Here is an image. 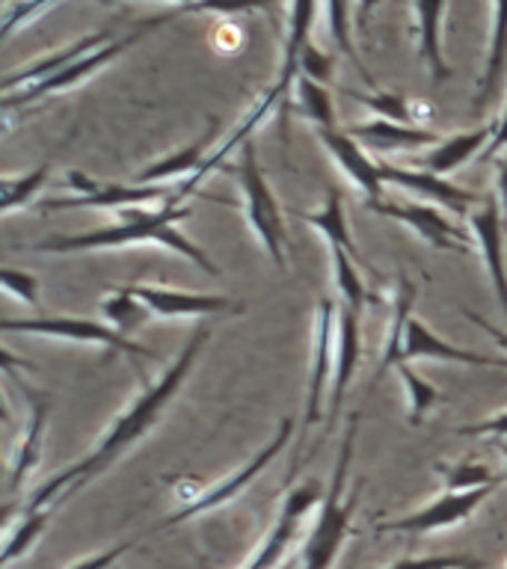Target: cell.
I'll return each mask as SVG.
<instances>
[{
  "label": "cell",
  "mask_w": 507,
  "mask_h": 569,
  "mask_svg": "<svg viewBox=\"0 0 507 569\" xmlns=\"http://www.w3.org/2000/svg\"><path fill=\"white\" fill-rule=\"evenodd\" d=\"M208 338H211V327H208V323H199V327L193 329V336L187 338L185 347H181V353L176 356V362L169 365L160 380L149 382V386L133 398L131 407L125 409L122 416L110 425V430H107L105 439L98 442V448H92L83 460H78L74 466H69V469L57 471L51 480H44L42 487L30 496L27 510H44V507L51 505V501H57V498L78 492L80 487H87L89 480L98 478L101 471L110 469L131 445L140 442L142 436L155 427L160 412L169 407V400L176 398V391L181 389V382L187 380V373H190V368H193L199 353H202V347L208 345Z\"/></svg>",
  "instance_id": "cell-1"
},
{
  "label": "cell",
  "mask_w": 507,
  "mask_h": 569,
  "mask_svg": "<svg viewBox=\"0 0 507 569\" xmlns=\"http://www.w3.org/2000/svg\"><path fill=\"white\" fill-rule=\"evenodd\" d=\"M122 222L107 226V229H92L83 234H51V238L36 240V243H18L16 249L27 252H57V256H69V252H98V249H122V247H142V243H158L167 247L178 256L190 258L202 273L220 276V267L213 264L211 258L205 256L202 247H196L193 240L185 238L176 229V222L190 217V208L181 204L176 196L163 199V208L158 211H137V208H122Z\"/></svg>",
  "instance_id": "cell-2"
},
{
  "label": "cell",
  "mask_w": 507,
  "mask_h": 569,
  "mask_svg": "<svg viewBox=\"0 0 507 569\" xmlns=\"http://www.w3.org/2000/svg\"><path fill=\"white\" fill-rule=\"evenodd\" d=\"M356 427H359V412H354L350 421H347L336 475H332L329 492L324 496V501H320L318 522H315L309 540L302 546V569H329L332 558H336L338 549H341V540H345L347 525H350V516H354L356 507V496H345L347 475H350V460H354Z\"/></svg>",
  "instance_id": "cell-3"
},
{
  "label": "cell",
  "mask_w": 507,
  "mask_h": 569,
  "mask_svg": "<svg viewBox=\"0 0 507 569\" xmlns=\"http://www.w3.org/2000/svg\"><path fill=\"white\" fill-rule=\"evenodd\" d=\"M238 184L243 190V204H247V220L252 231L267 249V256L274 258V264L285 270V222L279 202H276L274 190L267 184L265 169L258 163L256 146L243 142L240 146V163H238Z\"/></svg>",
  "instance_id": "cell-4"
},
{
  "label": "cell",
  "mask_w": 507,
  "mask_h": 569,
  "mask_svg": "<svg viewBox=\"0 0 507 569\" xmlns=\"http://www.w3.org/2000/svg\"><path fill=\"white\" fill-rule=\"evenodd\" d=\"M3 332H24V336H42V338H57V341H78V345H98L116 353L133 356V359H158L155 350L137 345L133 338L122 336L119 329L96 323L87 318H3L0 320Z\"/></svg>",
  "instance_id": "cell-5"
},
{
  "label": "cell",
  "mask_w": 507,
  "mask_h": 569,
  "mask_svg": "<svg viewBox=\"0 0 507 569\" xmlns=\"http://www.w3.org/2000/svg\"><path fill=\"white\" fill-rule=\"evenodd\" d=\"M169 18H172V12H167V16L151 18V21H146L142 27H137L133 33L122 36V39H116V42L101 44L98 51L87 53L83 60L71 62L69 69H62L60 74H53V78L42 80V83H36V87L21 89V92H16V96H3V113H9L12 107H24V104H30V101H39V98H44V96H53V92H62V89L78 87V83H83L87 78L98 74V71L105 69V66H110L116 57H122V53L131 48V44L140 42L142 36H149L151 30H158L163 21H169Z\"/></svg>",
  "instance_id": "cell-6"
},
{
  "label": "cell",
  "mask_w": 507,
  "mask_h": 569,
  "mask_svg": "<svg viewBox=\"0 0 507 569\" xmlns=\"http://www.w3.org/2000/svg\"><path fill=\"white\" fill-rule=\"evenodd\" d=\"M66 184L74 190V196L66 199H44L36 204V211H69V208H137V204L155 202V199H169L163 184H107V181H92L89 176L69 169Z\"/></svg>",
  "instance_id": "cell-7"
},
{
  "label": "cell",
  "mask_w": 507,
  "mask_h": 569,
  "mask_svg": "<svg viewBox=\"0 0 507 569\" xmlns=\"http://www.w3.org/2000/svg\"><path fill=\"white\" fill-rule=\"evenodd\" d=\"M332 332H338V306L329 297L318 302L315 311V338H311V371L309 386H306V409H302V427L318 425L320 409H324V391L329 380L336 377V341Z\"/></svg>",
  "instance_id": "cell-8"
},
{
  "label": "cell",
  "mask_w": 507,
  "mask_h": 569,
  "mask_svg": "<svg viewBox=\"0 0 507 569\" xmlns=\"http://www.w3.org/2000/svg\"><path fill=\"white\" fill-rule=\"evenodd\" d=\"M374 213L380 217H389L395 222H404L407 229H412L418 238H425L430 247L443 249V252H460L466 256L469 252V231L454 226L448 217H443V211L436 204L427 202H377L368 204Z\"/></svg>",
  "instance_id": "cell-9"
},
{
  "label": "cell",
  "mask_w": 507,
  "mask_h": 569,
  "mask_svg": "<svg viewBox=\"0 0 507 569\" xmlns=\"http://www.w3.org/2000/svg\"><path fill=\"white\" fill-rule=\"evenodd\" d=\"M291 433H294L291 418L279 421V427H276V436L270 439V445H267V448H261V453H256V457H252V460H249L243 469L235 471V475H229V478L222 480L220 487H213L211 492H205V496H199L187 507H181L178 513H172L169 519H163V522L155 525L151 531H167V528H172V525H178V522H185V519H190V516H199V513H205V510H213V507L226 505L229 498L238 496L240 489L247 487L249 480L256 478V475H261V471H265L267 466L276 460V457H279V451H282L285 445H288Z\"/></svg>",
  "instance_id": "cell-10"
},
{
  "label": "cell",
  "mask_w": 507,
  "mask_h": 569,
  "mask_svg": "<svg viewBox=\"0 0 507 569\" xmlns=\"http://www.w3.org/2000/svg\"><path fill=\"white\" fill-rule=\"evenodd\" d=\"M131 291L146 302L155 318H229L243 315V302L220 297V293H187L155 284H131Z\"/></svg>",
  "instance_id": "cell-11"
},
{
  "label": "cell",
  "mask_w": 507,
  "mask_h": 569,
  "mask_svg": "<svg viewBox=\"0 0 507 569\" xmlns=\"http://www.w3.org/2000/svg\"><path fill=\"white\" fill-rule=\"evenodd\" d=\"M496 487H478V489H463V492H443L436 498L434 505L418 510V513L398 519V522H382L377 525V533H427V531H443V528H454V525L466 522L475 510H478Z\"/></svg>",
  "instance_id": "cell-12"
},
{
  "label": "cell",
  "mask_w": 507,
  "mask_h": 569,
  "mask_svg": "<svg viewBox=\"0 0 507 569\" xmlns=\"http://www.w3.org/2000/svg\"><path fill=\"white\" fill-rule=\"evenodd\" d=\"M318 140L324 142V149L332 154L338 167L345 169V176L362 190L365 204L382 202V184L386 181H382L380 160L368 158V151L350 133L338 131V128H324V131H318Z\"/></svg>",
  "instance_id": "cell-13"
},
{
  "label": "cell",
  "mask_w": 507,
  "mask_h": 569,
  "mask_svg": "<svg viewBox=\"0 0 507 569\" xmlns=\"http://www.w3.org/2000/svg\"><path fill=\"white\" fill-rule=\"evenodd\" d=\"M412 359H436V362H457V365H471V368H505L507 359L498 356H480L463 347H454L448 341L436 336L434 329H427L418 318L409 315L404 323V350H400V365L412 362Z\"/></svg>",
  "instance_id": "cell-14"
},
{
  "label": "cell",
  "mask_w": 507,
  "mask_h": 569,
  "mask_svg": "<svg viewBox=\"0 0 507 569\" xmlns=\"http://www.w3.org/2000/svg\"><path fill=\"white\" fill-rule=\"evenodd\" d=\"M9 380H16L12 373H7ZM18 382V389L24 395V400L30 403V421H27L24 433L18 439L16 451H12V462H9V478H7V496H16V489L21 487V480L30 475L36 462H39V448H42V436H44V425H48V412H51V398L42 395V391L30 389L21 380Z\"/></svg>",
  "instance_id": "cell-15"
},
{
  "label": "cell",
  "mask_w": 507,
  "mask_h": 569,
  "mask_svg": "<svg viewBox=\"0 0 507 569\" xmlns=\"http://www.w3.org/2000/svg\"><path fill=\"white\" fill-rule=\"evenodd\" d=\"M380 172L386 184L404 187V190L421 196V199H427V202L451 208L454 213H466L471 204L478 202V193L463 190V187L451 184L448 178H439L434 176V172H425V169L395 167V163H382L380 160Z\"/></svg>",
  "instance_id": "cell-16"
},
{
  "label": "cell",
  "mask_w": 507,
  "mask_h": 569,
  "mask_svg": "<svg viewBox=\"0 0 507 569\" xmlns=\"http://www.w3.org/2000/svg\"><path fill=\"white\" fill-rule=\"evenodd\" d=\"M320 501V492L315 483H302V487L291 489L288 498H285L282 516H279V522L274 525V531L267 533V540L261 542V549L256 551V558L249 560L243 569H274L279 563V558L288 549V542L294 540V533L300 528L302 516L309 513L311 507Z\"/></svg>",
  "instance_id": "cell-17"
},
{
  "label": "cell",
  "mask_w": 507,
  "mask_h": 569,
  "mask_svg": "<svg viewBox=\"0 0 507 569\" xmlns=\"http://www.w3.org/2000/svg\"><path fill=\"white\" fill-rule=\"evenodd\" d=\"M469 231L480 243L484 252V264L496 288L498 306L507 315V267H505V238H501V213H498V202L493 196L484 199L480 208L469 211Z\"/></svg>",
  "instance_id": "cell-18"
},
{
  "label": "cell",
  "mask_w": 507,
  "mask_h": 569,
  "mask_svg": "<svg viewBox=\"0 0 507 569\" xmlns=\"http://www.w3.org/2000/svg\"><path fill=\"white\" fill-rule=\"evenodd\" d=\"M362 356V327H359V311L347 309L345 302L338 306V332H336V377H332V395H329V425L336 421L341 400H345L354 373Z\"/></svg>",
  "instance_id": "cell-19"
},
{
  "label": "cell",
  "mask_w": 507,
  "mask_h": 569,
  "mask_svg": "<svg viewBox=\"0 0 507 569\" xmlns=\"http://www.w3.org/2000/svg\"><path fill=\"white\" fill-rule=\"evenodd\" d=\"M354 137L362 149L377 151V154H395V151H416L421 146H439L443 137L427 128H416V124L389 122V119H374V122L354 124L350 128Z\"/></svg>",
  "instance_id": "cell-20"
},
{
  "label": "cell",
  "mask_w": 507,
  "mask_h": 569,
  "mask_svg": "<svg viewBox=\"0 0 507 569\" xmlns=\"http://www.w3.org/2000/svg\"><path fill=\"white\" fill-rule=\"evenodd\" d=\"M105 42H107V33H89L83 36V39H78V42L60 48V51L48 53V57H42V60L30 62L27 69L9 71L7 78H3V96H16V92H21V89L36 87V83H42V80L60 74L62 69H69L71 62L83 60L87 53L98 51Z\"/></svg>",
  "instance_id": "cell-21"
},
{
  "label": "cell",
  "mask_w": 507,
  "mask_h": 569,
  "mask_svg": "<svg viewBox=\"0 0 507 569\" xmlns=\"http://www.w3.org/2000/svg\"><path fill=\"white\" fill-rule=\"evenodd\" d=\"M493 133H496V124H487V128H478V131L454 133V137H448V140H443L439 146L427 151L425 158L409 160V167L425 169V172H434L439 178L451 176L471 154H478L480 149H489Z\"/></svg>",
  "instance_id": "cell-22"
},
{
  "label": "cell",
  "mask_w": 507,
  "mask_h": 569,
  "mask_svg": "<svg viewBox=\"0 0 507 569\" xmlns=\"http://www.w3.org/2000/svg\"><path fill=\"white\" fill-rule=\"evenodd\" d=\"M416 39H418V57L430 71L436 83H445L451 78L454 69L445 62L443 44H439V27H443L445 0H416Z\"/></svg>",
  "instance_id": "cell-23"
},
{
  "label": "cell",
  "mask_w": 507,
  "mask_h": 569,
  "mask_svg": "<svg viewBox=\"0 0 507 569\" xmlns=\"http://www.w3.org/2000/svg\"><path fill=\"white\" fill-rule=\"evenodd\" d=\"M320 0H291V16H288V42H285V62L282 74L276 80L274 92L279 96H288V89L297 80V57L309 44L311 24H315V16H318Z\"/></svg>",
  "instance_id": "cell-24"
},
{
  "label": "cell",
  "mask_w": 507,
  "mask_h": 569,
  "mask_svg": "<svg viewBox=\"0 0 507 569\" xmlns=\"http://www.w3.org/2000/svg\"><path fill=\"white\" fill-rule=\"evenodd\" d=\"M211 137H213V128H208L199 140H193L190 146H185V149H178L176 154H169V158H160L155 160V163H149V167L142 169L140 176H137L133 184H167L169 178L187 176V172L196 176L199 167L208 160L205 154H208V142H211Z\"/></svg>",
  "instance_id": "cell-25"
},
{
  "label": "cell",
  "mask_w": 507,
  "mask_h": 569,
  "mask_svg": "<svg viewBox=\"0 0 507 569\" xmlns=\"http://www.w3.org/2000/svg\"><path fill=\"white\" fill-rule=\"evenodd\" d=\"M507 60V0H493V12H489V51H487V69L480 78L478 87V107H484L493 87L501 78Z\"/></svg>",
  "instance_id": "cell-26"
},
{
  "label": "cell",
  "mask_w": 507,
  "mask_h": 569,
  "mask_svg": "<svg viewBox=\"0 0 507 569\" xmlns=\"http://www.w3.org/2000/svg\"><path fill=\"white\" fill-rule=\"evenodd\" d=\"M302 222H309L311 229H318L320 238L329 243V249L341 247V249H347V252H350L354 258H359V249H356L354 238H350V231H347L345 199H341V193H338V190H329L320 211L302 213Z\"/></svg>",
  "instance_id": "cell-27"
},
{
  "label": "cell",
  "mask_w": 507,
  "mask_h": 569,
  "mask_svg": "<svg viewBox=\"0 0 507 569\" xmlns=\"http://www.w3.org/2000/svg\"><path fill=\"white\" fill-rule=\"evenodd\" d=\"M101 311L105 318L110 320V327L119 329L122 336L133 332L137 327H142L146 320L155 318L146 302L131 291V284H122V288H110V291L101 297Z\"/></svg>",
  "instance_id": "cell-28"
},
{
  "label": "cell",
  "mask_w": 507,
  "mask_h": 569,
  "mask_svg": "<svg viewBox=\"0 0 507 569\" xmlns=\"http://www.w3.org/2000/svg\"><path fill=\"white\" fill-rule=\"evenodd\" d=\"M412 300H416V284L409 279H398V297H395V311H391V329H389V345L382 353V362L377 368V377L398 368L400 365V350H404V323L412 315Z\"/></svg>",
  "instance_id": "cell-29"
},
{
  "label": "cell",
  "mask_w": 507,
  "mask_h": 569,
  "mask_svg": "<svg viewBox=\"0 0 507 569\" xmlns=\"http://www.w3.org/2000/svg\"><path fill=\"white\" fill-rule=\"evenodd\" d=\"M320 3H324V18H327L329 39L336 42V48H341V51L347 53V60L354 62L356 69H359L365 83L374 87V78L368 74V69H365L362 57H359V51L354 48V39H350V16H347L350 0H320Z\"/></svg>",
  "instance_id": "cell-30"
},
{
  "label": "cell",
  "mask_w": 507,
  "mask_h": 569,
  "mask_svg": "<svg viewBox=\"0 0 507 569\" xmlns=\"http://www.w3.org/2000/svg\"><path fill=\"white\" fill-rule=\"evenodd\" d=\"M329 256H332V279H336L338 284L341 302H345L347 309L362 311L365 300H368V288H365L359 270H356V261H359V258H354L341 247L329 249Z\"/></svg>",
  "instance_id": "cell-31"
},
{
  "label": "cell",
  "mask_w": 507,
  "mask_h": 569,
  "mask_svg": "<svg viewBox=\"0 0 507 569\" xmlns=\"http://www.w3.org/2000/svg\"><path fill=\"white\" fill-rule=\"evenodd\" d=\"M345 96H350L354 101L368 107L371 113H377V119H389V122H400V124L416 122V107L409 104V98L400 96V92H382V89H374V92H356V89H345Z\"/></svg>",
  "instance_id": "cell-32"
},
{
  "label": "cell",
  "mask_w": 507,
  "mask_h": 569,
  "mask_svg": "<svg viewBox=\"0 0 507 569\" xmlns=\"http://www.w3.org/2000/svg\"><path fill=\"white\" fill-rule=\"evenodd\" d=\"M297 107L302 113L309 116L311 122L318 124V131L324 128H336V107H332V98H329V89L324 83H315L309 78H297Z\"/></svg>",
  "instance_id": "cell-33"
},
{
  "label": "cell",
  "mask_w": 507,
  "mask_h": 569,
  "mask_svg": "<svg viewBox=\"0 0 507 569\" xmlns=\"http://www.w3.org/2000/svg\"><path fill=\"white\" fill-rule=\"evenodd\" d=\"M51 176V163H39L33 172L21 178H3V190H0V211L16 213L18 208L33 202V196L42 190V184Z\"/></svg>",
  "instance_id": "cell-34"
},
{
  "label": "cell",
  "mask_w": 507,
  "mask_h": 569,
  "mask_svg": "<svg viewBox=\"0 0 507 569\" xmlns=\"http://www.w3.org/2000/svg\"><path fill=\"white\" fill-rule=\"evenodd\" d=\"M398 377L409 391V425H421L427 418V412L436 407L439 391H436L427 380H421V373H418L409 362L398 365Z\"/></svg>",
  "instance_id": "cell-35"
},
{
  "label": "cell",
  "mask_w": 507,
  "mask_h": 569,
  "mask_svg": "<svg viewBox=\"0 0 507 569\" xmlns=\"http://www.w3.org/2000/svg\"><path fill=\"white\" fill-rule=\"evenodd\" d=\"M436 471L443 475L445 492H463V489H478V487H498L501 478L493 475L487 466L480 462H457V466H436Z\"/></svg>",
  "instance_id": "cell-36"
},
{
  "label": "cell",
  "mask_w": 507,
  "mask_h": 569,
  "mask_svg": "<svg viewBox=\"0 0 507 569\" xmlns=\"http://www.w3.org/2000/svg\"><path fill=\"white\" fill-rule=\"evenodd\" d=\"M48 510H27L24 507V516H21V522L12 533H9L7 546H3V555L0 560L3 563H12L16 558H21L36 540H39V533L44 531V525H48Z\"/></svg>",
  "instance_id": "cell-37"
},
{
  "label": "cell",
  "mask_w": 507,
  "mask_h": 569,
  "mask_svg": "<svg viewBox=\"0 0 507 569\" xmlns=\"http://www.w3.org/2000/svg\"><path fill=\"white\" fill-rule=\"evenodd\" d=\"M62 0H12L7 7V16H3V27H0V36L9 39L16 33L18 27H27L36 18H42L48 9H53Z\"/></svg>",
  "instance_id": "cell-38"
},
{
  "label": "cell",
  "mask_w": 507,
  "mask_h": 569,
  "mask_svg": "<svg viewBox=\"0 0 507 569\" xmlns=\"http://www.w3.org/2000/svg\"><path fill=\"white\" fill-rule=\"evenodd\" d=\"M300 74L327 87L329 78H332V57L309 42L300 51V57H297V78H300Z\"/></svg>",
  "instance_id": "cell-39"
},
{
  "label": "cell",
  "mask_w": 507,
  "mask_h": 569,
  "mask_svg": "<svg viewBox=\"0 0 507 569\" xmlns=\"http://www.w3.org/2000/svg\"><path fill=\"white\" fill-rule=\"evenodd\" d=\"M389 569H484V560L466 558V555H436V558L398 560Z\"/></svg>",
  "instance_id": "cell-40"
},
{
  "label": "cell",
  "mask_w": 507,
  "mask_h": 569,
  "mask_svg": "<svg viewBox=\"0 0 507 569\" xmlns=\"http://www.w3.org/2000/svg\"><path fill=\"white\" fill-rule=\"evenodd\" d=\"M0 282H3V291L12 293V297H18L21 302H27V306H39V282H36V276L24 273V270H3L0 273Z\"/></svg>",
  "instance_id": "cell-41"
},
{
  "label": "cell",
  "mask_w": 507,
  "mask_h": 569,
  "mask_svg": "<svg viewBox=\"0 0 507 569\" xmlns=\"http://www.w3.org/2000/svg\"><path fill=\"white\" fill-rule=\"evenodd\" d=\"M279 0H196L185 12H222V16H235V12H252V9H270Z\"/></svg>",
  "instance_id": "cell-42"
},
{
  "label": "cell",
  "mask_w": 507,
  "mask_h": 569,
  "mask_svg": "<svg viewBox=\"0 0 507 569\" xmlns=\"http://www.w3.org/2000/svg\"><path fill=\"white\" fill-rule=\"evenodd\" d=\"M457 436H493V439H505L507 436V412L496 418H487L480 425H460L454 430Z\"/></svg>",
  "instance_id": "cell-43"
},
{
  "label": "cell",
  "mask_w": 507,
  "mask_h": 569,
  "mask_svg": "<svg viewBox=\"0 0 507 569\" xmlns=\"http://www.w3.org/2000/svg\"><path fill=\"white\" fill-rule=\"evenodd\" d=\"M133 542L137 540H125V542H119V546H110L107 551H98V555H92V558H87V560H80V563H74L71 569H107L110 563H113V560H119L122 555H128V551L133 549Z\"/></svg>",
  "instance_id": "cell-44"
},
{
  "label": "cell",
  "mask_w": 507,
  "mask_h": 569,
  "mask_svg": "<svg viewBox=\"0 0 507 569\" xmlns=\"http://www.w3.org/2000/svg\"><path fill=\"white\" fill-rule=\"evenodd\" d=\"M460 311H463V318H469L471 323H475V327L484 329V332H487V336L493 338V341H496L498 347H505V350H507V332H505V329L493 327V323H489L487 318H480V315H475V311L466 309V306H460Z\"/></svg>",
  "instance_id": "cell-45"
},
{
  "label": "cell",
  "mask_w": 507,
  "mask_h": 569,
  "mask_svg": "<svg viewBox=\"0 0 507 569\" xmlns=\"http://www.w3.org/2000/svg\"><path fill=\"white\" fill-rule=\"evenodd\" d=\"M377 3H380V0H356V30L362 36L368 33V18H371Z\"/></svg>",
  "instance_id": "cell-46"
},
{
  "label": "cell",
  "mask_w": 507,
  "mask_h": 569,
  "mask_svg": "<svg viewBox=\"0 0 507 569\" xmlns=\"http://www.w3.org/2000/svg\"><path fill=\"white\" fill-rule=\"evenodd\" d=\"M507 146V110L505 116H501V124H496V133H493V142H489L487 154H496V151H501Z\"/></svg>",
  "instance_id": "cell-47"
},
{
  "label": "cell",
  "mask_w": 507,
  "mask_h": 569,
  "mask_svg": "<svg viewBox=\"0 0 507 569\" xmlns=\"http://www.w3.org/2000/svg\"><path fill=\"white\" fill-rule=\"evenodd\" d=\"M496 176H498V196H501V211L507 213V158H498Z\"/></svg>",
  "instance_id": "cell-48"
},
{
  "label": "cell",
  "mask_w": 507,
  "mask_h": 569,
  "mask_svg": "<svg viewBox=\"0 0 507 569\" xmlns=\"http://www.w3.org/2000/svg\"><path fill=\"white\" fill-rule=\"evenodd\" d=\"M105 3H113V0H105ZM167 3H176L178 12H185V9L190 7V3H196V0H167Z\"/></svg>",
  "instance_id": "cell-49"
},
{
  "label": "cell",
  "mask_w": 507,
  "mask_h": 569,
  "mask_svg": "<svg viewBox=\"0 0 507 569\" xmlns=\"http://www.w3.org/2000/svg\"><path fill=\"white\" fill-rule=\"evenodd\" d=\"M498 451L505 453V460H507V439H498ZM507 480V469H505V475H501V483H505Z\"/></svg>",
  "instance_id": "cell-50"
},
{
  "label": "cell",
  "mask_w": 507,
  "mask_h": 569,
  "mask_svg": "<svg viewBox=\"0 0 507 569\" xmlns=\"http://www.w3.org/2000/svg\"><path fill=\"white\" fill-rule=\"evenodd\" d=\"M285 569H297V567H294V563H285Z\"/></svg>",
  "instance_id": "cell-51"
},
{
  "label": "cell",
  "mask_w": 507,
  "mask_h": 569,
  "mask_svg": "<svg viewBox=\"0 0 507 569\" xmlns=\"http://www.w3.org/2000/svg\"><path fill=\"white\" fill-rule=\"evenodd\" d=\"M345 569H354V567H350V563H347V567Z\"/></svg>",
  "instance_id": "cell-52"
}]
</instances>
